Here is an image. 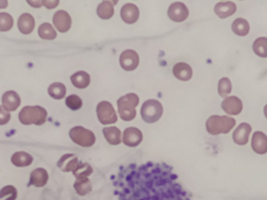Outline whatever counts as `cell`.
Returning <instances> with one entry per match:
<instances>
[{"label":"cell","mask_w":267,"mask_h":200,"mask_svg":"<svg viewBox=\"0 0 267 200\" xmlns=\"http://www.w3.org/2000/svg\"><path fill=\"white\" fill-rule=\"evenodd\" d=\"M178 178L163 163L130 165L120 168L113 181L114 194L119 200H191Z\"/></svg>","instance_id":"1"},{"label":"cell","mask_w":267,"mask_h":200,"mask_svg":"<svg viewBox=\"0 0 267 200\" xmlns=\"http://www.w3.org/2000/svg\"><path fill=\"white\" fill-rule=\"evenodd\" d=\"M235 120L227 116H211L207 121V130L212 135L228 134L235 127Z\"/></svg>","instance_id":"2"},{"label":"cell","mask_w":267,"mask_h":200,"mask_svg":"<svg viewBox=\"0 0 267 200\" xmlns=\"http://www.w3.org/2000/svg\"><path fill=\"white\" fill-rule=\"evenodd\" d=\"M47 111L39 106H25L19 113V120L23 125H42L46 122Z\"/></svg>","instance_id":"3"},{"label":"cell","mask_w":267,"mask_h":200,"mask_svg":"<svg viewBox=\"0 0 267 200\" xmlns=\"http://www.w3.org/2000/svg\"><path fill=\"white\" fill-rule=\"evenodd\" d=\"M139 98L135 93H129L118 101V110L121 119L131 121L136 117L135 108L139 105Z\"/></svg>","instance_id":"4"},{"label":"cell","mask_w":267,"mask_h":200,"mask_svg":"<svg viewBox=\"0 0 267 200\" xmlns=\"http://www.w3.org/2000/svg\"><path fill=\"white\" fill-rule=\"evenodd\" d=\"M162 104L155 100H148L142 105L141 115L146 123L152 124L160 119L163 115Z\"/></svg>","instance_id":"5"},{"label":"cell","mask_w":267,"mask_h":200,"mask_svg":"<svg viewBox=\"0 0 267 200\" xmlns=\"http://www.w3.org/2000/svg\"><path fill=\"white\" fill-rule=\"evenodd\" d=\"M69 134L74 143L78 144L82 147H90L95 142L94 133L83 127H74L70 131Z\"/></svg>","instance_id":"6"},{"label":"cell","mask_w":267,"mask_h":200,"mask_svg":"<svg viewBox=\"0 0 267 200\" xmlns=\"http://www.w3.org/2000/svg\"><path fill=\"white\" fill-rule=\"evenodd\" d=\"M97 116L102 125H110L118 121L114 106L107 101H102L97 106Z\"/></svg>","instance_id":"7"},{"label":"cell","mask_w":267,"mask_h":200,"mask_svg":"<svg viewBox=\"0 0 267 200\" xmlns=\"http://www.w3.org/2000/svg\"><path fill=\"white\" fill-rule=\"evenodd\" d=\"M119 64L123 70L127 71L135 70L139 65V54L134 50L127 49L119 57Z\"/></svg>","instance_id":"8"},{"label":"cell","mask_w":267,"mask_h":200,"mask_svg":"<svg viewBox=\"0 0 267 200\" xmlns=\"http://www.w3.org/2000/svg\"><path fill=\"white\" fill-rule=\"evenodd\" d=\"M189 15V11L187 6L182 2H177L171 4L169 7L168 16L175 22H182L185 21Z\"/></svg>","instance_id":"9"},{"label":"cell","mask_w":267,"mask_h":200,"mask_svg":"<svg viewBox=\"0 0 267 200\" xmlns=\"http://www.w3.org/2000/svg\"><path fill=\"white\" fill-rule=\"evenodd\" d=\"M53 24L59 33H65L70 30L72 21L67 12L59 10L53 16Z\"/></svg>","instance_id":"10"},{"label":"cell","mask_w":267,"mask_h":200,"mask_svg":"<svg viewBox=\"0 0 267 200\" xmlns=\"http://www.w3.org/2000/svg\"><path fill=\"white\" fill-rule=\"evenodd\" d=\"M222 109L231 115H238L243 110V103L240 99L236 97L226 98L221 104Z\"/></svg>","instance_id":"11"},{"label":"cell","mask_w":267,"mask_h":200,"mask_svg":"<svg viewBox=\"0 0 267 200\" xmlns=\"http://www.w3.org/2000/svg\"><path fill=\"white\" fill-rule=\"evenodd\" d=\"M252 132V127L247 123H241L233 133V139L239 145H246Z\"/></svg>","instance_id":"12"},{"label":"cell","mask_w":267,"mask_h":200,"mask_svg":"<svg viewBox=\"0 0 267 200\" xmlns=\"http://www.w3.org/2000/svg\"><path fill=\"white\" fill-rule=\"evenodd\" d=\"M143 135L136 128H128L123 133V142L127 146L135 147L142 142Z\"/></svg>","instance_id":"13"},{"label":"cell","mask_w":267,"mask_h":200,"mask_svg":"<svg viewBox=\"0 0 267 200\" xmlns=\"http://www.w3.org/2000/svg\"><path fill=\"white\" fill-rule=\"evenodd\" d=\"M2 102L5 110L15 111L21 105V98L16 92L8 91L2 96Z\"/></svg>","instance_id":"14"},{"label":"cell","mask_w":267,"mask_h":200,"mask_svg":"<svg viewBox=\"0 0 267 200\" xmlns=\"http://www.w3.org/2000/svg\"><path fill=\"white\" fill-rule=\"evenodd\" d=\"M120 16L124 22L132 25L139 18V8L135 4L127 3L122 7Z\"/></svg>","instance_id":"15"},{"label":"cell","mask_w":267,"mask_h":200,"mask_svg":"<svg viewBox=\"0 0 267 200\" xmlns=\"http://www.w3.org/2000/svg\"><path fill=\"white\" fill-rule=\"evenodd\" d=\"M252 147L258 154H266L267 153V134L262 132H256L252 136Z\"/></svg>","instance_id":"16"},{"label":"cell","mask_w":267,"mask_h":200,"mask_svg":"<svg viewBox=\"0 0 267 200\" xmlns=\"http://www.w3.org/2000/svg\"><path fill=\"white\" fill-rule=\"evenodd\" d=\"M49 174L43 168H37L31 172L29 185H34L35 187H43L47 184Z\"/></svg>","instance_id":"17"},{"label":"cell","mask_w":267,"mask_h":200,"mask_svg":"<svg viewBox=\"0 0 267 200\" xmlns=\"http://www.w3.org/2000/svg\"><path fill=\"white\" fill-rule=\"evenodd\" d=\"M78 158L74 154H65L57 163V166L63 172L74 171L78 167Z\"/></svg>","instance_id":"18"},{"label":"cell","mask_w":267,"mask_h":200,"mask_svg":"<svg viewBox=\"0 0 267 200\" xmlns=\"http://www.w3.org/2000/svg\"><path fill=\"white\" fill-rule=\"evenodd\" d=\"M35 25L34 17L30 13H24L20 17L17 27L22 34H29L32 33Z\"/></svg>","instance_id":"19"},{"label":"cell","mask_w":267,"mask_h":200,"mask_svg":"<svg viewBox=\"0 0 267 200\" xmlns=\"http://www.w3.org/2000/svg\"><path fill=\"white\" fill-rule=\"evenodd\" d=\"M237 10V6L233 2H220L216 4L214 11L218 17L224 19L235 14Z\"/></svg>","instance_id":"20"},{"label":"cell","mask_w":267,"mask_h":200,"mask_svg":"<svg viewBox=\"0 0 267 200\" xmlns=\"http://www.w3.org/2000/svg\"><path fill=\"white\" fill-rule=\"evenodd\" d=\"M173 72L175 77L180 81H188L192 77V69L185 63H178L175 65Z\"/></svg>","instance_id":"21"},{"label":"cell","mask_w":267,"mask_h":200,"mask_svg":"<svg viewBox=\"0 0 267 200\" xmlns=\"http://www.w3.org/2000/svg\"><path fill=\"white\" fill-rule=\"evenodd\" d=\"M106 141L110 145H119L121 142V132L116 127H109L105 128L102 130Z\"/></svg>","instance_id":"22"},{"label":"cell","mask_w":267,"mask_h":200,"mask_svg":"<svg viewBox=\"0 0 267 200\" xmlns=\"http://www.w3.org/2000/svg\"><path fill=\"white\" fill-rule=\"evenodd\" d=\"M13 165L19 167L30 166L33 162L32 156L25 152H17L11 157Z\"/></svg>","instance_id":"23"},{"label":"cell","mask_w":267,"mask_h":200,"mask_svg":"<svg viewBox=\"0 0 267 200\" xmlns=\"http://www.w3.org/2000/svg\"><path fill=\"white\" fill-rule=\"evenodd\" d=\"M73 85L78 89H86L91 81V78L88 73L85 71H78L70 77Z\"/></svg>","instance_id":"24"},{"label":"cell","mask_w":267,"mask_h":200,"mask_svg":"<svg viewBox=\"0 0 267 200\" xmlns=\"http://www.w3.org/2000/svg\"><path fill=\"white\" fill-rule=\"evenodd\" d=\"M250 27L248 21L241 17L237 18L232 24V31L238 36H245L248 34Z\"/></svg>","instance_id":"25"},{"label":"cell","mask_w":267,"mask_h":200,"mask_svg":"<svg viewBox=\"0 0 267 200\" xmlns=\"http://www.w3.org/2000/svg\"><path fill=\"white\" fill-rule=\"evenodd\" d=\"M97 13L100 18L108 20L114 16V9L113 2L103 1L99 4L97 9Z\"/></svg>","instance_id":"26"},{"label":"cell","mask_w":267,"mask_h":200,"mask_svg":"<svg viewBox=\"0 0 267 200\" xmlns=\"http://www.w3.org/2000/svg\"><path fill=\"white\" fill-rule=\"evenodd\" d=\"M74 187L77 193L80 196H86L92 189L91 181L88 178L77 179L76 182L74 183Z\"/></svg>","instance_id":"27"},{"label":"cell","mask_w":267,"mask_h":200,"mask_svg":"<svg viewBox=\"0 0 267 200\" xmlns=\"http://www.w3.org/2000/svg\"><path fill=\"white\" fill-rule=\"evenodd\" d=\"M48 93L52 98L55 99V100H61L65 97L66 89L63 84L57 82V83H53L50 85L48 89Z\"/></svg>","instance_id":"28"},{"label":"cell","mask_w":267,"mask_h":200,"mask_svg":"<svg viewBox=\"0 0 267 200\" xmlns=\"http://www.w3.org/2000/svg\"><path fill=\"white\" fill-rule=\"evenodd\" d=\"M38 34L43 39L53 40L57 38V34L49 23H44L38 28Z\"/></svg>","instance_id":"29"},{"label":"cell","mask_w":267,"mask_h":200,"mask_svg":"<svg viewBox=\"0 0 267 200\" xmlns=\"http://www.w3.org/2000/svg\"><path fill=\"white\" fill-rule=\"evenodd\" d=\"M93 169L87 163H82L79 161L76 169L73 171V174L76 177L77 179L88 178L92 174Z\"/></svg>","instance_id":"30"},{"label":"cell","mask_w":267,"mask_h":200,"mask_svg":"<svg viewBox=\"0 0 267 200\" xmlns=\"http://www.w3.org/2000/svg\"><path fill=\"white\" fill-rule=\"evenodd\" d=\"M253 50L259 57L264 58L267 57V38H258L253 43Z\"/></svg>","instance_id":"31"},{"label":"cell","mask_w":267,"mask_h":200,"mask_svg":"<svg viewBox=\"0 0 267 200\" xmlns=\"http://www.w3.org/2000/svg\"><path fill=\"white\" fill-rule=\"evenodd\" d=\"M13 19L7 13H0V32H8L13 28Z\"/></svg>","instance_id":"32"},{"label":"cell","mask_w":267,"mask_h":200,"mask_svg":"<svg viewBox=\"0 0 267 200\" xmlns=\"http://www.w3.org/2000/svg\"><path fill=\"white\" fill-rule=\"evenodd\" d=\"M232 85L229 78H223L218 84V92L221 97H227L231 93Z\"/></svg>","instance_id":"33"},{"label":"cell","mask_w":267,"mask_h":200,"mask_svg":"<svg viewBox=\"0 0 267 200\" xmlns=\"http://www.w3.org/2000/svg\"><path fill=\"white\" fill-rule=\"evenodd\" d=\"M5 200H16L17 198V190L12 185H7L0 191V199Z\"/></svg>","instance_id":"34"},{"label":"cell","mask_w":267,"mask_h":200,"mask_svg":"<svg viewBox=\"0 0 267 200\" xmlns=\"http://www.w3.org/2000/svg\"><path fill=\"white\" fill-rule=\"evenodd\" d=\"M66 105L70 110H78L82 108L83 102L79 97L76 95H71L66 99Z\"/></svg>","instance_id":"35"},{"label":"cell","mask_w":267,"mask_h":200,"mask_svg":"<svg viewBox=\"0 0 267 200\" xmlns=\"http://www.w3.org/2000/svg\"><path fill=\"white\" fill-rule=\"evenodd\" d=\"M10 113L5 110L3 106H0V125H6L10 121Z\"/></svg>","instance_id":"36"},{"label":"cell","mask_w":267,"mask_h":200,"mask_svg":"<svg viewBox=\"0 0 267 200\" xmlns=\"http://www.w3.org/2000/svg\"><path fill=\"white\" fill-rule=\"evenodd\" d=\"M59 3V1H54V0L53 1L52 0H43L42 1V4L48 9H53V8L57 7Z\"/></svg>","instance_id":"37"},{"label":"cell","mask_w":267,"mask_h":200,"mask_svg":"<svg viewBox=\"0 0 267 200\" xmlns=\"http://www.w3.org/2000/svg\"><path fill=\"white\" fill-rule=\"evenodd\" d=\"M28 3L35 8H40L42 6V1H28Z\"/></svg>","instance_id":"38"},{"label":"cell","mask_w":267,"mask_h":200,"mask_svg":"<svg viewBox=\"0 0 267 200\" xmlns=\"http://www.w3.org/2000/svg\"><path fill=\"white\" fill-rule=\"evenodd\" d=\"M8 2L6 0H0V9L7 7Z\"/></svg>","instance_id":"39"},{"label":"cell","mask_w":267,"mask_h":200,"mask_svg":"<svg viewBox=\"0 0 267 200\" xmlns=\"http://www.w3.org/2000/svg\"><path fill=\"white\" fill-rule=\"evenodd\" d=\"M264 113H265L266 117L267 118V104L266 105L265 107H264Z\"/></svg>","instance_id":"40"}]
</instances>
